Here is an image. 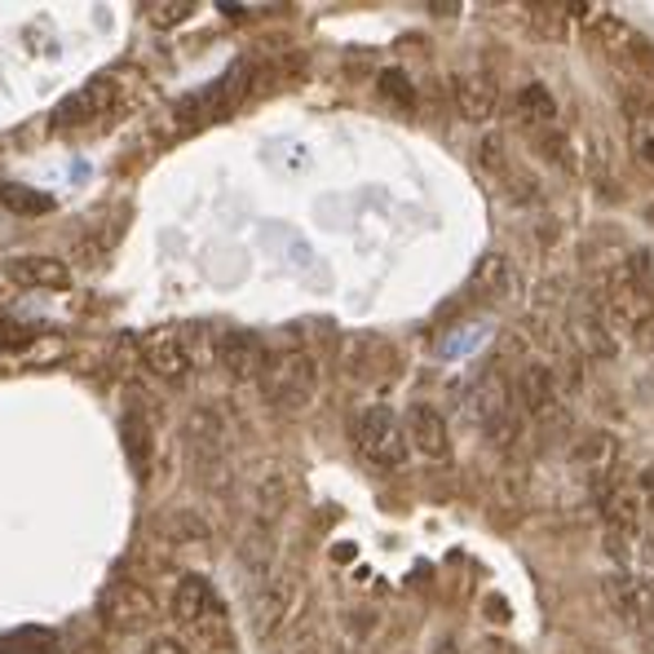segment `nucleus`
<instances>
[{
  "label": "nucleus",
  "mask_w": 654,
  "mask_h": 654,
  "mask_svg": "<svg viewBox=\"0 0 654 654\" xmlns=\"http://www.w3.org/2000/svg\"><path fill=\"white\" fill-rule=\"evenodd\" d=\"M173 620L191 633V637H200L204 646H231V620H226V606H222V597L213 593V584L208 580H200V575H182L177 580V593H173Z\"/></svg>",
  "instance_id": "nucleus-1"
},
{
  "label": "nucleus",
  "mask_w": 654,
  "mask_h": 654,
  "mask_svg": "<svg viewBox=\"0 0 654 654\" xmlns=\"http://www.w3.org/2000/svg\"><path fill=\"white\" fill-rule=\"evenodd\" d=\"M262 394H266L270 407H279V411H302V407H310L315 394H319V362H315V354H306V349L270 354V358H266V371H262Z\"/></svg>",
  "instance_id": "nucleus-2"
},
{
  "label": "nucleus",
  "mask_w": 654,
  "mask_h": 654,
  "mask_svg": "<svg viewBox=\"0 0 654 654\" xmlns=\"http://www.w3.org/2000/svg\"><path fill=\"white\" fill-rule=\"evenodd\" d=\"M354 442H358L362 460H371L376 469H402L407 464V451H411L407 447V433H402V420L389 407H380V402L362 407V416L354 425Z\"/></svg>",
  "instance_id": "nucleus-3"
},
{
  "label": "nucleus",
  "mask_w": 654,
  "mask_h": 654,
  "mask_svg": "<svg viewBox=\"0 0 654 654\" xmlns=\"http://www.w3.org/2000/svg\"><path fill=\"white\" fill-rule=\"evenodd\" d=\"M120 106H124L120 75H98V80H89L84 89H75L71 98L58 102L53 124H58V129H89V124H102L106 115H115Z\"/></svg>",
  "instance_id": "nucleus-4"
},
{
  "label": "nucleus",
  "mask_w": 654,
  "mask_h": 654,
  "mask_svg": "<svg viewBox=\"0 0 654 654\" xmlns=\"http://www.w3.org/2000/svg\"><path fill=\"white\" fill-rule=\"evenodd\" d=\"M473 420H478V429H482L491 442H500V447H509V442L518 438L513 389H509V380H504L500 371H487V376L478 380V389H473Z\"/></svg>",
  "instance_id": "nucleus-5"
},
{
  "label": "nucleus",
  "mask_w": 654,
  "mask_h": 654,
  "mask_svg": "<svg viewBox=\"0 0 654 654\" xmlns=\"http://www.w3.org/2000/svg\"><path fill=\"white\" fill-rule=\"evenodd\" d=\"M244 89H248V67L244 62H235L222 80H213V84H204V89H195L191 98H182L177 102V120L182 124H213L217 115H226L239 98H244Z\"/></svg>",
  "instance_id": "nucleus-6"
},
{
  "label": "nucleus",
  "mask_w": 654,
  "mask_h": 654,
  "mask_svg": "<svg viewBox=\"0 0 654 654\" xmlns=\"http://www.w3.org/2000/svg\"><path fill=\"white\" fill-rule=\"evenodd\" d=\"M606 602H611V611H615L629 629L654 633V584L646 575L611 571V575H606Z\"/></svg>",
  "instance_id": "nucleus-7"
},
{
  "label": "nucleus",
  "mask_w": 654,
  "mask_h": 654,
  "mask_svg": "<svg viewBox=\"0 0 654 654\" xmlns=\"http://www.w3.org/2000/svg\"><path fill=\"white\" fill-rule=\"evenodd\" d=\"M571 336H575L580 354H589V358H615V349H620V336L611 331L593 293L575 297V306H571Z\"/></svg>",
  "instance_id": "nucleus-8"
},
{
  "label": "nucleus",
  "mask_w": 654,
  "mask_h": 654,
  "mask_svg": "<svg viewBox=\"0 0 654 654\" xmlns=\"http://www.w3.org/2000/svg\"><path fill=\"white\" fill-rule=\"evenodd\" d=\"M186 456L200 473H222L226 464V425L217 411H195L186 420Z\"/></svg>",
  "instance_id": "nucleus-9"
},
{
  "label": "nucleus",
  "mask_w": 654,
  "mask_h": 654,
  "mask_svg": "<svg viewBox=\"0 0 654 654\" xmlns=\"http://www.w3.org/2000/svg\"><path fill=\"white\" fill-rule=\"evenodd\" d=\"M402 433H407V447L420 451L425 460H451V429H447L438 407H429V402L407 407Z\"/></svg>",
  "instance_id": "nucleus-10"
},
{
  "label": "nucleus",
  "mask_w": 654,
  "mask_h": 654,
  "mask_svg": "<svg viewBox=\"0 0 654 654\" xmlns=\"http://www.w3.org/2000/svg\"><path fill=\"white\" fill-rule=\"evenodd\" d=\"M509 389H513V407L531 420H549L558 411V380L544 362H527Z\"/></svg>",
  "instance_id": "nucleus-11"
},
{
  "label": "nucleus",
  "mask_w": 654,
  "mask_h": 654,
  "mask_svg": "<svg viewBox=\"0 0 654 654\" xmlns=\"http://www.w3.org/2000/svg\"><path fill=\"white\" fill-rule=\"evenodd\" d=\"M451 98L469 124H487L500 106V84L487 71H460V75H451Z\"/></svg>",
  "instance_id": "nucleus-12"
},
{
  "label": "nucleus",
  "mask_w": 654,
  "mask_h": 654,
  "mask_svg": "<svg viewBox=\"0 0 654 654\" xmlns=\"http://www.w3.org/2000/svg\"><path fill=\"white\" fill-rule=\"evenodd\" d=\"M293 611H297V584H293V580L270 575L266 584L253 589V629H257L262 637H270Z\"/></svg>",
  "instance_id": "nucleus-13"
},
{
  "label": "nucleus",
  "mask_w": 654,
  "mask_h": 654,
  "mask_svg": "<svg viewBox=\"0 0 654 654\" xmlns=\"http://www.w3.org/2000/svg\"><path fill=\"white\" fill-rule=\"evenodd\" d=\"M142 362L164 380H186L191 376V345L177 331H151L142 340Z\"/></svg>",
  "instance_id": "nucleus-14"
},
{
  "label": "nucleus",
  "mask_w": 654,
  "mask_h": 654,
  "mask_svg": "<svg viewBox=\"0 0 654 654\" xmlns=\"http://www.w3.org/2000/svg\"><path fill=\"white\" fill-rule=\"evenodd\" d=\"M217 358H222V367H226L235 380H262L270 354H266V345H262L257 336H248V331H231V336L217 340Z\"/></svg>",
  "instance_id": "nucleus-15"
},
{
  "label": "nucleus",
  "mask_w": 654,
  "mask_h": 654,
  "mask_svg": "<svg viewBox=\"0 0 654 654\" xmlns=\"http://www.w3.org/2000/svg\"><path fill=\"white\" fill-rule=\"evenodd\" d=\"M513 115H518V124H527L531 133L553 129V124H558V102H553L549 84H540V80L522 84L518 98H513Z\"/></svg>",
  "instance_id": "nucleus-16"
},
{
  "label": "nucleus",
  "mask_w": 654,
  "mask_h": 654,
  "mask_svg": "<svg viewBox=\"0 0 654 654\" xmlns=\"http://www.w3.org/2000/svg\"><path fill=\"white\" fill-rule=\"evenodd\" d=\"M4 275L13 284H22V288H53V293L71 284V270L58 257H13L4 266Z\"/></svg>",
  "instance_id": "nucleus-17"
},
{
  "label": "nucleus",
  "mask_w": 654,
  "mask_h": 654,
  "mask_svg": "<svg viewBox=\"0 0 654 654\" xmlns=\"http://www.w3.org/2000/svg\"><path fill=\"white\" fill-rule=\"evenodd\" d=\"M509 284H513L509 262H504L500 253H487V257L478 262L473 279H469V297H478V302H500V297L509 293Z\"/></svg>",
  "instance_id": "nucleus-18"
},
{
  "label": "nucleus",
  "mask_w": 654,
  "mask_h": 654,
  "mask_svg": "<svg viewBox=\"0 0 654 654\" xmlns=\"http://www.w3.org/2000/svg\"><path fill=\"white\" fill-rule=\"evenodd\" d=\"M0 208H9L18 217H44V213H53V195L22 186V182H0Z\"/></svg>",
  "instance_id": "nucleus-19"
},
{
  "label": "nucleus",
  "mask_w": 654,
  "mask_h": 654,
  "mask_svg": "<svg viewBox=\"0 0 654 654\" xmlns=\"http://www.w3.org/2000/svg\"><path fill=\"white\" fill-rule=\"evenodd\" d=\"M120 433H124V451H129L133 473H146V469H151V429H146V425H137V416L129 411V416H124V425H120Z\"/></svg>",
  "instance_id": "nucleus-20"
},
{
  "label": "nucleus",
  "mask_w": 654,
  "mask_h": 654,
  "mask_svg": "<svg viewBox=\"0 0 654 654\" xmlns=\"http://www.w3.org/2000/svg\"><path fill=\"white\" fill-rule=\"evenodd\" d=\"M629 133H633V151L637 160L654 168V106H633L629 111Z\"/></svg>",
  "instance_id": "nucleus-21"
},
{
  "label": "nucleus",
  "mask_w": 654,
  "mask_h": 654,
  "mask_svg": "<svg viewBox=\"0 0 654 654\" xmlns=\"http://www.w3.org/2000/svg\"><path fill=\"white\" fill-rule=\"evenodd\" d=\"M142 13L151 18V27H182L195 13V0H146Z\"/></svg>",
  "instance_id": "nucleus-22"
},
{
  "label": "nucleus",
  "mask_w": 654,
  "mask_h": 654,
  "mask_svg": "<svg viewBox=\"0 0 654 654\" xmlns=\"http://www.w3.org/2000/svg\"><path fill=\"white\" fill-rule=\"evenodd\" d=\"M0 654H58V642H53L49 633H35V629H27V633H13V637H4V642H0Z\"/></svg>",
  "instance_id": "nucleus-23"
},
{
  "label": "nucleus",
  "mask_w": 654,
  "mask_h": 654,
  "mask_svg": "<svg viewBox=\"0 0 654 654\" xmlns=\"http://www.w3.org/2000/svg\"><path fill=\"white\" fill-rule=\"evenodd\" d=\"M380 93L389 98V102H398V106H416V89H411V80L398 71V67H389V71H380Z\"/></svg>",
  "instance_id": "nucleus-24"
},
{
  "label": "nucleus",
  "mask_w": 654,
  "mask_h": 654,
  "mask_svg": "<svg viewBox=\"0 0 654 654\" xmlns=\"http://www.w3.org/2000/svg\"><path fill=\"white\" fill-rule=\"evenodd\" d=\"M478 160H482V168H487V173L509 177V160H504V142H500V133H487V137H482Z\"/></svg>",
  "instance_id": "nucleus-25"
},
{
  "label": "nucleus",
  "mask_w": 654,
  "mask_h": 654,
  "mask_svg": "<svg viewBox=\"0 0 654 654\" xmlns=\"http://www.w3.org/2000/svg\"><path fill=\"white\" fill-rule=\"evenodd\" d=\"M142 654H191V651H186L177 637H155V642H151Z\"/></svg>",
  "instance_id": "nucleus-26"
},
{
  "label": "nucleus",
  "mask_w": 654,
  "mask_h": 654,
  "mask_svg": "<svg viewBox=\"0 0 654 654\" xmlns=\"http://www.w3.org/2000/svg\"><path fill=\"white\" fill-rule=\"evenodd\" d=\"M433 654H464V651H460V642H456V637H442V642L433 646Z\"/></svg>",
  "instance_id": "nucleus-27"
},
{
  "label": "nucleus",
  "mask_w": 654,
  "mask_h": 654,
  "mask_svg": "<svg viewBox=\"0 0 654 654\" xmlns=\"http://www.w3.org/2000/svg\"><path fill=\"white\" fill-rule=\"evenodd\" d=\"M642 336H646V340L654 345V310H651V319H646V331H642Z\"/></svg>",
  "instance_id": "nucleus-28"
},
{
  "label": "nucleus",
  "mask_w": 654,
  "mask_h": 654,
  "mask_svg": "<svg viewBox=\"0 0 654 654\" xmlns=\"http://www.w3.org/2000/svg\"><path fill=\"white\" fill-rule=\"evenodd\" d=\"M4 235H9V222H4V217H0V244H4Z\"/></svg>",
  "instance_id": "nucleus-29"
},
{
  "label": "nucleus",
  "mask_w": 654,
  "mask_h": 654,
  "mask_svg": "<svg viewBox=\"0 0 654 654\" xmlns=\"http://www.w3.org/2000/svg\"><path fill=\"white\" fill-rule=\"evenodd\" d=\"M646 217H651V222H654V204H651V208H646Z\"/></svg>",
  "instance_id": "nucleus-30"
}]
</instances>
